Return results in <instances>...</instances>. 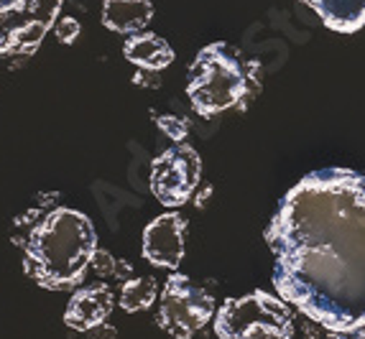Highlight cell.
Masks as SVG:
<instances>
[{"label": "cell", "instance_id": "obj_13", "mask_svg": "<svg viewBox=\"0 0 365 339\" xmlns=\"http://www.w3.org/2000/svg\"><path fill=\"white\" fill-rule=\"evenodd\" d=\"M156 281L151 276H135L130 278L128 283H123L120 288V303L123 311H128V314H135V311H146L153 301H156Z\"/></svg>", "mask_w": 365, "mask_h": 339}, {"label": "cell", "instance_id": "obj_17", "mask_svg": "<svg viewBox=\"0 0 365 339\" xmlns=\"http://www.w3.org/2000/svg\"><path fill=\"white\" fill-rule=\"evenodd\" d=\"M87 339H118V332H115V327H110V324H100V327L87 332Z\"/></svg>", "mask_w": 365, "mask_h": 339}, {"label": "cell", "instance_id": "obj_18", "mask_svg": "<svg viewBox=\"0 0 365 339\" xmlns=\"http://www.w3.org/2000/svg\"><path fill=\"white\" fill-rule=\"evenodd\" d=\"M115 278L120 281V283H128L130 278H135V276H133V266H130L128 261H118V266H115Z\"/></svg>", "mask_w": 365, "mask_h": 339}, {"label": "cell", "instance_id": "obj_10", "mask_svg": "<svg viewBox=\"0 0 365 339\" xmlns=\"http://www.w3.org/2000/svg\"><path fill=\"white\" fill-rule=\"evenodd\" d=\"M153 19L151 0H103V26L115 33L135 36Z\"/></svg>", "mask_w": 365, "mask_h": 339}, {"label": "cell", "instance_id": "obj_19", "mask_svg": "<svg viewBox=\"0 0 365 339\" xmlns=\"http://www.w3.org/2000/svg\"><path fill=\"white\" fill-rule=\"evenodd\" d=\"M329 339H365V329L360 332H342V334H332Z\"/></svg>", "mask_w": 365, "mask_h": 339}, {"label": "cell", "instance_id": "obj_6", "mask_svg": "<svg viewBox=\"0 0 365 339\" xmlns=\"http://www.w3.org/2000/svg\"><path fill=\"white\" fill-rule=\"evenodd\" d=\"M215 314L207 291L187 276H169L158 301V327L177 339H192Z\"/></svg>", "mask_w": 365, "mask_h": 339}, {"label": "cell", "instance_id": "obj_8", "mask_svg": "<svg viewBox=\"0 0 365 339\" xmlns=\"http://www.w3.org/2000/svg\"><path fill=\"white\" fill-rule=\"evenodd\" d=\"M184 235H187V219L182 214H158L143 230V258L151 266L177 271L184 261Z\"/></svg>", "mask_w": 365, "mask_h": 339}, {"label": "cell", "instance_id": "obj_15", "mask_svg": "<svg viewBox=\"0 0 365 339\" xmlns=\"http://www.w3.org/2000/svg\"><path fill=\"white\" fill-rule=\"evenodd\" d=\"M115 266H118V261L103 248L95 250V255H92V261H90V271H95V276H100V278L115 276Z\"/></svg>", "mask_w": 365, "mask_h": 339}, {"label": "cell", "instance_id": "obj_16", "mask_svg": "<svg viewBox=\"0 0 365 339\" xmlns=\"http://www.w3.org/2000/svg\"><path fill=\"white\" fill-rule=\"evenodd\" d=\"M79 31H82V26H79L77 19H69V16H64V19H59L54 24V36L59 43H74L79 36Z\"/></svg>", "mask_w": 365, "mask_h": 339}, {"label": "cell", "instance_id": "obj_3", "mask_svg": "<svg viewBox=\"0 0 365 339\" xmlns=\"http://www.w3.org/2000/svg\"><path fill=\"white\" fill-rule=\"evenodd\" d=\"M258 92V67L225 41L202 48L187 72L189 103L202 118L243 110Z\"/></svg>", "mask_w": 365, "mask_h": 339}, {"label": "cell", "instance_id": "obj_4", "mask_svg": "<svg viewBox=\"0 0 365 339\" xmlns=\"http://www.w3.org/2000/svg\"><path fill=\"white\" fill-rule=\"evenodd\" d=\"M215 332L217 339H294V321L284 298L256 291L227 298L217 311Z\"/></svg>", "mask_w": 365, "mask_h": 339}, {"label": "cell", "instance_id": "obj_2", "mask_svg": "<svg viewBox=\"0 0 365 339\" xmlns=\"http://www.w3.org/2000/svg\"><path fill=\"white\" fill-rule=\"evenodd\" d=\"M51 202L56 194L13 219L11 240L24 250V271L34 283L69 291L85 281L98 235L87 214Z\"/></svg>", "mask_w": 365, "mask_h": 339}, {"label": "cell", "instance_id": "obj_5", "mask_svg": "<svg viewBox=\"0 0 365 339\" xmlns=\"http://www.w3.org/2000/svg\"><path fill=\"white\" fill-rule=\"evenodd\" d=\"M59 11L61 0H0V56L36 54Z\"/></svg>", "mask_w": 365, "mask_h": 339}, {"label": "cell", "instance_id": "obj_7", "mask_svg": "<svg viewBox=\"0 0 365 339\" xmlns=\"http://www.w3.org/2000/svg\"><path fill=\"white\" fill-rule=\"evenodd\" d=\"M202 158L189 143H174L151 164V192L164 207H182L200 187Z\"/></svg>", "mask_w": 365, "mask_h": 339}, {"label": "cell", "instance_id": "obj_11", "mask_svg": "<svg viewBox=\"0 0 365 339\" xmlns=\"http://www.w3.org/2000/svg\"><path fill=\"white\" fill-rule=\"evenodd\" d=\"M123 54L140 72H161L174 61V51H171L169 41L156 36V33H135V36H130L128 41L123 43Z\"/></svg>", "mask_w": 365, "mask_h": 339}, {"label": "cell", "instance_id": "obj_1", "mask_svg": "<svg viewBox=\"0 0 365 339\" xmlns=\"http://www.w3.org/2000/svg\"><path fill=\"white\" fill-rule=\"evenodd\" d=\"M266 240L279 296L332 334L365 329V176L307 174L279 202Z\"/></svg>", "mask_w": 365, "mask_h": 339}, {"label": "cell", "instance_id": "obj_12", "mask_svg": "<svg viewBox=\"0 0 365 339\" xmlns=\"http://www.w3.org/2000/svg\"><path fill=\"white\" fill-rule=\"evenodd\" d=\"M322 24L340 33H355L365 26V0H304Z\"/></svg>", "mask_w": 365, "mask_h": 339}, {"label": "cell", "instance_id": "obj_9", "mask_svg": "<svg viewBox=\"0 0 365 339\" xmlns=\"http://www.w3.org/2000/svg\"><path fill=\"white\" fill-rule=\"evenodd\" d=\"M115 306V296L110 291L108 283H95V286H82L72 293L64 311V324L74 332H90V329L105 324Z\"/></svg>", "mask_w": 365, "mask_h": 339}, {"label": "cell", "instance_id": "obj_14", "mask_svg": "<svg viewBox=\"0 0 365 339\" xmlns=\"http://www.w3.org/2000/svg\"><path fill=\"white\" fill-rule=\"evenodd\" d=\"M156 125H158V130H161L166 138L174 140V143H184V138H187V133H189L187 122L177 115H161L156 120Z\"/></svg>", "mask_w": 365, "mask_h": 339}]
</instances>
